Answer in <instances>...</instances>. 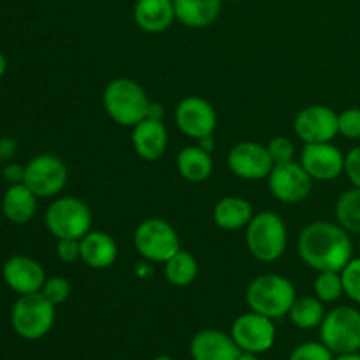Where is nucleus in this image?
Returning a JSON list of instances; mask_svg holds the SVG:
<instances>
[{
	"label": "nucleus",
	"mask_w": 360,
	"mask_h": 360,
	"mask_svg": "<svg viewBox=\"0 0 360 360\" xmlns=\"http://www.w3.org/2000/svg\"><path fill=\"white\" fill-rule=\"evenodd\" d=\"M297 252L302 262L316 273H341L352 260L354 246L350 234L340 224L319 220L302 229L297 239Z\"/></svg>",
	"instance_id": "obj_1"
},
{
	"label": "nucleus",
	"mask_w": 360,
	"mask_h": 360,
	"mask_svg": "<svg viewBox=\"0 0 360 360\" xmlns=\"http://www.w3.org/2000/svg\"><path fill=\"white\" fill-rule=\"evenodd\" d=\"M245 299L252 311L276 320L288 315L297 299V292L287 276L266 273L250 281Z\"/></svg>",
	"instance_id": "obj_2"
},
{
	"label": "nucleus",
	"mask_w": 360,
	"mask_h": 360,
	"mask_svg": "<svg viewBox=\"0 0 360 360\" xmlns=\"http://www.w3.org/2000/svg\"><path fill=\"white\" fill-rule=\"evenodd\" d=\"M150 104L144 88L130 77H116L108 83L102 94V105L109 118L130 129L146 118Z\"/></svg>",
	"instance_id": "obj_3"
},
{
	"label": "nucleus",
	"mask_w": 360,
	"mask_h": 360,
	"mask_svg": "<svg viewBox=\"0 0 360 360\" xmlns=\"http://www.w3.org/2000/svg\"><path fill=\"white\" fill-rule=\"evenodd\" d=\"M246 248L253 259L260 262H274L281 259L288 246V231L283 218L274 211H262L253 214L246 225Z\"/></svg>",
	"instance_id": "obj_4"
},
{
	"label": "nucleus",
	"mask_w": 360,
	"mask_h": 360,
	"mask_svg": "<svg viewBox=\"0 0 360 360\" xmlns=\"http://www.w3.org/2000/svg\"><path fill=\"white\" fill-rule=\"evenodd\" d=\"M55 308L42 292L20 295L11 311V326L23 340L37 341L55 326Z\"/></svg>",
	"instance_id": "obj_5"
},
{
	"label": "nucleus",
	"mask_w": 360,
	"mask_h": 360,
	"mask_svg": "<svg viewBox=\"0 0 360 360\" xmlns=\"http://www.w3.org/2000/svg\"><path fill=\"white\" fill-rule=\"evenodd\" d=\"M46 227L56 239H81L91 231L94 214L90 206L77 197H58L44 214Z\"/></svg>",
	"instance_id": "obj_6"
},
{
	"label": "nucleus",
	"mask_w": 360,
	"mask_h": 360,
	"mask_svg": "<svg viewBox=\"0 0 360 360\" xmlns=\"http://www.w3.org/2000/svg\"><path fill=\"white\" fill-rule=\"evenodd\" d=\"M320 341L334 355L360 352V311L354 306H336L320 323Z\"/></svg>",
	"instance_id": "obj_7"
},
{
	"label": "nucleus",
	"mask_w": 360,
	"mask_h": 360,
	"mask_svg": "<svg viewBox=\"0 0 360 360\" xmlns=\"http://www.w3.org/2000/svg\"><path fill=\"white\" fill-rule=\"evenodd\" d=\"M136 252L148 262L165 264L181 250L178 231L162 218H148L137 225L134 232Z\"/></svg>",
	"instance_id": "obj_8"
},
{
	"label": "nucleus",
	"mask_w": 360,
	"mask_h": 360,
	"mask_svg": "<svg viewBox=\"0 0 360 360\" xmlns=\"http://www.w3.org/2000/svg\"><path fill=\"white\" fill-rule=\"evenodd\" d=\"M67 179L69 171L65 162L55 155H37L25 165L23 183L39 199H51L58 195L65 188Z\"/></svg>",
	"instance_id": "obj_9"
},
{
	"label": "nucleus",
	"mask_w": 360,
	"mask_h": 360,
	"mask_svg": "<svg viewBox=\"0 0 360 360\" xmlns=\"http://www.w3.org/2000/svg\"><path fill=\"white\" fill-rule=\"evenodd\" d=\"M231 336L241 352L260 355L269 352L276 341V327L273 319L250 309L232 322Z\"/></svg>",
	"instance_id": "obj_10"
},
{
	"label": "nucleus",
	"mask_w": 360,
	"mask_h": 360,
	"mask_svg": "<svg viewBox=\"0 0 360 360\" xmlns=\"http://www.w3.org/2000/svg\"><path fill=\"white\" fill-rule=\"evenodd\" d=\"M267 185L276 200L283 204H297L311 193L313 179L301 162L292 160L285 164H274L267 176Z\"/></svg>",
	"instance_id": "obj_11"
},
{
	"label": "nucleus",
	"mask_w": 360,
	"mask_h": 360,
	"mask_svg": "<svg viewBox=\"0 0 360 360\" xmlns=\"http://www.w3.org/2000/svg\"><path fill=\"white\" fill-rule=\"evenodd\" d=\"M176 127L190 139L213 136L217 129L218 116L210 101L197 95H190L179 101L174 109Z\"/></svg>",
	"instance_id": "obj_12"
},
{
	"label": "nucleus",
	"mask_w": 360,
	"mask_h": 360,
	"mask_svg": "<svg viewBox=\"0 0 360 360\" xmlns=\"http://www.w3.org/2000/svg\"><path fill=\"white\" fill-rule=\"evenodd\" d=\"M294 132L304 144L333 143L340 134L338 112L322 104L302 108L294 118Z\"/></svg>",
	"instance_id": "obj_13"
},
{
	"label": "nucleus",
	"mask_w": 360,
	"mask_h": 360,
	"mask_svg": "<svg viewBox=\"0 0 360 360\" xmlns=\"http://www.w3.org/2000/svg\"><path fill=\"white\" fill-rule=\"evenodd\" d=\"M227 165L231 172L246 181H259L269 176L274 162L267 146L253 141H243L231 148L227 155Z\"/></svg>",
	"instance_id": "obj_14"
},
{
	"label": "nucleus",
	"mask_w": 360,
	"mask_h": 360,
	"mask_svg": "<svg viewBox=\"0 0 360 360\" xmlns=\"http://www.w3.org/2000/svg\"><path fill=\"white\" fill-rule=\"evenodd\" d=\"M299 162L313 181H333L345 172L343 151L333 143L304 144Z\"/></svg>",
	"instance_id": "obj_15"
},
{
	"label": "nucleus",
	"mask_w": 360,
	"mask_h": 360,
	"mask_svg": "<svg viewBox=\"0 0 360 360\" xmlns=\"http://www.w3.org/2000/svg\"><path fill=\"white\" fill-rule=\"evenodd\" d=\"M2 278L7 287L18 295L41 292L48 280L41 264L27 255H14L6 260L2 267Z\"/></svg>",
	"instance_id": "obj_16"
},
{
	"label": "nucleus",
	"mask_w": 360,
	"mask_h": 360,
	"mask_svg": "<svg viewBox=\"0 0 360 360\" xmlns=\"http://www.w3.org/2000/svg\"><path fill=\"white\" fill-rule=\"evenodd\" d=\"M241 348L231 334L218 329H202L190 341L192 360H238Z\"/></svg>",
	"instance_id": "obj_17"
},
{
	"label": "nucleus",
	"mask_w": 360,
	"mask_h": 360,
	"mask_svg": "<svg viewBox=\"0 0 360 360\" xmlns=\"http://www.w3.org/2000/svg\"><path fill=\"white\" fill-rule=\"evenodd\" d=\"M132 146L137 157L143 160L155 162L167 151L169 134L164 122L144 118L143 122L132 127Z\"/></svg>",
	"instance_id": "obj_18"
},
{
	"label": "nucleus",
	"mask_w": 360,
	"mask_h": 360,
	"mask_svg": "<svg viewBox=\"0 0 360 360\" xmlns=\"http://www.w3.org/2000/svg\"><path fill=\"white\" fill-rule=\"evenodd\" d=\"M132 16L141 30L148 34H160L174 23V2L172 0H137Z\"/></svg>",
	"instance_id": "obj_19"
},
{
	"label": "nucleus",
	"mask_w": 360,
	"mask_h": 360,
	"mask_svg": "<svg viewBox=\"0 0 360 360\" xmlns=\"http://www.w3.org/2000/svg\"><path fill=\"white\" fill-rule=\"evenodd\" d=\"M81 260L91 269H108L118 259V245L104 231H90L79 239Z\"/></svg>",
	"instance_id": "obj_20"
},
{
	"label": "nucleus",
	"mask_w": 360,
	"mask_h": 360,
	"mask_svg": "<svg viewBox=\"0 0 360 360\" xmlns=\"http://www.w3.org/2000/svg\"><path fill=\"white\" fill-rule=\"evenodd\" d=\"M176 20L188 28H206L218 20L224 0H172Z\"/></svg>",
	"instance_id": "obj_21"
},
{
	"label": "nucleus",
	"mask_w": 360,
	"mask_h": 360,
	"mask_svg": "<svg viewBox=\"0 0 360 360\" xmlns=\"http://www.w3.org/2000/svg\"><path fill=\"white\" fill-rule=\"evenodd\" d=\"M39 197L25 183L11 185L2 199V213L11 224L25 225L35 217Z\"/></svg>",
	"instance_id": "obj_22"
},
{
	"label": "nucleus",
	"mask_w": 360,
	"mask_h": 360,
	"mask_svg": "<svg viewBox=\"0 0 360 360\" xmlns=\"http://www.w3.org/2000/svg\"><path fill=\"white\" fill-rule=\"evenodd\" d=\"M253 214L255 213H253L252 202L236 195L224 197L213 207V220L221 231L246 229V225L252 221Z\"/></svg>",
	"instance_id": "obj_23"
},
{
	"label": "nucleus",
	"mask_w": 360,
	"mask_h": 360,
	"mask_svg": "<svg viewBox=\"0 0 360 360\" xmlns=\"http://www.w3.org/2000/svg\"><path fill=\"white\" fill-rule=\"evenodd\" d=\"M176 167L186 181L202 183L211 176L214 164L211 153L193 144V146H185L179 151L176 157Z\"/></svg>",
	"instance_id": "obj_24"
},
{
	"label": "nucleus",
	"mask_w": 360,
	"mask_h": 360,
	"mask_svg": "<svg viewBox=\"0 0 360 360\" xmlns=\"http://www.w3.org/2000/svg\"><path fill=\"white\" fill-rule=\"evenodd\" d=\"M164 274L165 280L174 287H188L197 280L199 264L192 253L179 250L164 264Z\"/></svg>",
	"instance_id": "obj_25"
},
{
	"label": "nucleus",
	"mask_w": 360,
	"mask_h": 360,
	"mask_svg": "<svg viewBox=\"0 0 360 360\" xmlns=\"http://www.w3.org/2000/svg\"><path fill=\"white\" fill-rule=\"evenodd\" d=\"M288 319L302 330L315 329L326 319V308L319 297H297L288 311Z\"/></svg>",
	"instance_id": "obj_26"
},
{
	"label": "nucleus",
	"mask_w": 360,
	"mask_h": 360,
	"mask_svg": "<svg viewBox=\"0 0 360 360\" xmlns=\"http://www.w3.org/2000/svg\"><path fill=\"white\" fill-rule=\"evenodd\" d=\"M336 220L348 234L360 236V188L347 190L336 202Z\"/></svg>",
	"instance_id": "obj_27"
},
{
	"label": "nucleus",
	"mask_w": 360,
	"mask_h": 360,
	"mask_svg": "<svg viewBox=\"0 0 360 360\" xmlns=\"http://www.w3.org/2000/svg\"><path fill=\"white\" fill-rule=\"evenodd\" d=\"M313 292L316 297L326 304V302L340 301L341 295H345L343 278L338 271H322L316 274L315 283H313Z\"/></svg>",
	"instance_id": "obj_28"
},
{
	"label": "nucleus",
	"mask_w": 360,
	"mask_h": 360,
	"mask_svg": "<svg viewBox=\"0 0 360 360\" xmlns=\"http://www.w3.org/2000/svg\"><path fill=\"white\" fill-rule=\"evenodd\" d=\"M341 278H343L345 295H348L355 304H360V257L352 259L345 266V269L341 271Z\"/></svg>",
	"instance_id": "obj_29"
},
{
	"label": "nucleus",
	"mask_w": 360,
	"mask_h": 360,
	"mask_svg": "<svg viewBox=\"0 0 360 360\" xmlns=\"http://www.w3.org/2000/svg\"><path fill=\"white\" fill-rule=\"evenodd\" d=\"M288 360H334V354L322 341H308L294 348Z\"/></svg>",
	"instance_id": "obj_30"
},
{
	"label": "nucleus",
	"mask_w": 360,
	"mask_h": 360,
	"mask_svg": "<svg viewBox=\"0 0 360 360\" xmlns=\"http://www.w3.org/2000/svg\"><path fill=\"white\" fill-rule=\"evenodd\" d=\"M70 290H72V287H70L69 280H65L62 276H53L46 280L41 292L46 295V299L49 302H53L55 306H60L69 299Z\"/></svg>",
	"instance_id": "obj_31"
},
{
	"label": "nucleus",
	"mask_w": 360,
	"mask_h": 360,
	"mask_svg": "<svg viewBox=\"0 0 360 360\" xmlns=\"http://www.w3.org/2000/svg\"><path fill=\"white\" fill-rule=\"evenodd\" d=\"M338 130L350 141L360 139V108H348L338 115Z\"/></svg>",
	"instance_id": "obj_32"
},
{
	"label": "nucleus",
	"mask_w": 360,
	"mask_h": 360,
	"mask_svg": "<svg viewBox=\"0 0 360 360\" xmlns=\"http://www.w3.org/2000/svg\"><path fill=\"white\" fill-rule=\"evenodd\" d=\"M267 150H269L271 158H273L274 164H285V162H292L295 157V146L288 137L278 136L274 139L269 141L267 144Z\"/></svg>",
	"instance_id": "obj_33"
},
{
	"label": "nucleus",
	"mask_w": 360,
	"mask_h": 360,
	"mask_svg": "<svg viewBox=\"0 0 360 360\" xmlns=\"http://www.w3.org/2000/svg\"><path fill=\"white\" fill-rule=\"evenodd\" d=\"M56 257L63 264H74L81 260L79 239H58L56 245Z\"/></svg>",
	"instance_id": "obj_34"
},
{
	"label": "nucleus",
	"mask_w": 360,
	"mask_h": 360,
	"mask_svg": "<svg viewBox=\"0 0 360 360\" xmlns=\"http://www.w3.org/2000/svg\"><path fill=\"white\" fill-rule=\"evenodd\" d=\"M345 174L355 188H360V146L352 148L345 155Z\"/></svg>",
	"instance_id": "obj_35"
},
{
	"label": "nucleus",
	"mask_w": 360,
	"mask_h": 360,
	"mask_svg": "<svg viewBox=\"0 0 360 360\" xmlns=\"http://www.w3.org/2000/svg\"><path fill=\"white\" fill-rule=\"evenodd\" d=\"M2 176L9 185H20V183L25 181V165H20V164L6 165V169L2 171Z\"/></svg>",
	"instance_id": "obj_36"
},
{
	"label": "nucleus",
	"mask_w": 360,
	"mask_h": 360,
	"mask_svg": "<svg viewBox=\"0 0 360 360\" xmlns=\"http://www.w3.org/2000/svg\"><path fill=\"white\" fill-rule=\"evenodd\" d=\"M18 150V143L13 137H0V160H9Z\"/></svg>",
	"instance_id": "obj_37"
},
{
	"label": "nucleus",
	"mask_w": 360,
	"mask_h": 360,
	"mask_svg": "<svg viewBox=\"0 0 360 360\" xmlns=\"http://www.w3.org/2000/svg\"><path fill=\"white\" fill-rule=\"evenodd\" d=\"M164 116H165L164 105H162L160 102H151L150 109H148V116H146V118L158 120V122H164Z\"/></svg>",
	"instance_id": "obj_38"
},
{
	"label": "nucleus",
	"mask_w": 360,
	"mask_h": 360,
	"mask_svg": "<svg viewBox=\"0 0 360 360\" xmlns=\"http://www.w3.org/2000/svg\"><path fill=\"white\" fill-rule=\"evenodd\" d=\"M197 146H200L204 151L211 153V151H214V146H217V143H214L213 136H207V137H200V139H197Z\"/></svg>",
	"instance_id": "obj_39"
},
{
	"label": "nucleus",
	"mask_w": 360,
	"mask_h": 360,
	"mask_svg": "<svg viewBox=\"0 0 360 360\" xmlns=\"http://www.w3.org/2000/svg\"><path fill=\"white\" fill-rule=\"evenodd\" d=\"M334 360H360V354H359V352H354V354L334 355Z\"/></svg>",
	"instance_id": "obj_40"
},
{
	"label": "nucleus",
	"mask_w": 360,
	"mask_h": 360,
	"mask_svg": "<svg viewBox=\"0 0 360 360\" xmlns=\"http://www.w3.org/2000/svg\"><path fill=\"white\" fill-rule=\"evenodd\" d=\"M6 70H7V60H6V56H4L2 53H0V77H2L4 74H6Z\"/></svg>",
	"instance_id": "obj_41"
},
{
	"label": "nucleus",
	"mask_w": 360,
	"mask_h": 360,
	"mask_svg": "<svg viewBox=\"0 0 360 360\" xmlns=\"http://www.w3.org/2000/svg\"><path fill=\"white\" fill-rule=\"evenodd\" d=\"M238 360H259V357L253 354H245V352H243V354L238 357Z\"/></svg>",
	"instance_id": "obj_42"
},
{
	"label": "nucleus",
	"mask_w": 360,
	"mask_h": 360,
	"mask_svg": "<svg viewBox=\"0 0 360 360\" xmlns=\"http://www.w3.org/2000/svg\"><path fill=\"white\" fill-rule=\"evenodd\" d=\"M153 360H174L171 357V355H158V357H155Z\"/></svg>",
	"instance_id": "obj_43"
},
{
	"label": "nucleus",
	"mask_w": 360,
	"mask_h": 360,
	"mask_svg": "<svg viewBox=\"0 0 360 360\" xmlns=\"http://www.w3.org/2000/svg\"><path fill=\"white\" fill-rule=\"evenodd\" d=\"M229 2H241V0H229Z\"/></svg>",
	"instance_id": "obj_44"
},
{
	"label": "nucleus",
	"mask_w": 360,
	"mask_h": 360,
	"mask_svg": "<svg viewBox=\"0 0 360 360\" xmlns=\"http://www.w3.org/2000/svg\"><path fill=\"white\" fill-rule=\"evenodd\" d=\"M359 250H360V243H359Z\"/></svg>",
	"instance_id": "obj_45"
}]
</instances>
